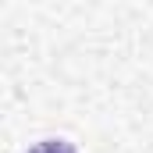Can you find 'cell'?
<instances>
[{
  "instance_id": "obj_1",
  "label": "cell",
  "mask_w": 153,
  "mask_h": 153,
  "mask_svg": "<svg viewBox=\"0 0 153 153\" xmlns=\"http://www.w3.org/2000/svg\"><path fill=\"white\" fill-rule=\"evenodd\" d=\"M29 153H78L68 139H43V143H36Z\"/></svg>"
}]
</instances>
